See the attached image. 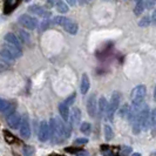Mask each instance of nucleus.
Returning a JSON list of instances; mask_svg holds the SVG:
<instances>
[{"label": "nucleus", "mask_w": 156, "mask_h": 156, "mask_svg": "<svg viewBox=\"0 0 156 156\" xmlns=\"http://www.w3.org/2000/svg\"><path fill=\"white\" fill-rule=\"evenodd\" d=\"M13 108H14V106L11 102L4 100V99H0V112L1 113H12V112H14Z\"/></svg>", "instance_id": "f3484780"}, {"label": "nucleus", "mask_w": 156, "mask_h": 156, "mask_svg": "<svg viewBox=\"0 0 156 156\" xmlns=\"http://www.w3.org/2000/svg\"><path fill=\"white\" fill-rule=\"evenodd\" d=\"M150 23H151L150 16H143L140 21H139V26H140V27H148L149 25H150Z\"/></svg>", "instance_id": "5701e85b"}, {"label": "nucleus", "mask_w": 156, "mask_h": 156, "mask_svg": "<svg viewBox=\"0 0 156 156\" xmlns=\"http://www.w3.org/2000/svg\"><path fill=\"white\" fill-rule=\"evenodd\" d=\"M87 1H89V0H79V4L80 5H85Z\"/></svg>", "instance_id": "f704fd0d"}, {"label": "nucleus", "mask_w": 156, "mask_h": 156, "mask_svg": "<svg viewBox=\"0 0 156 156\" xmlns=\"http://www.w3.org/2000/svg\"><path fill=\"white\" fill-rule=\"evenodd\" d=\"M53 23L54 25H59L61 26L65 31L67 33H69L72 35H75L79 31V27H78V23L73 20H70L68 18H65V16H55L53 19Z\"/></svg>", "instance_id": "7ed1b4c3"}, {"label": "nucleus", "mask_w": 156, "mask_h": 156, "mask_svg": "<svg viewBox=\"0 0 156 156\" xmlns=\"http://www.w3.org/2000/svg\"><path fill=\"white\" fill-rule=\"evenodd\" d=\"M114 137V132H113V128L110 126L106 125L105 126V139L106 141H112Z\"/></svg>", "instance_id": "412c9836"}, {"label": "nucleus", "mask_w": 156, "mask_h": 156, "mask_svg": "<svg viewBox=\"0 0 156 156\" xmlns=\"http://www.w3.org/2000/svg\"><path fill=\"white\" fill-rule=\"evenodd\" d=\"M147 93V88L144 85H139L134 88L130 94V99L132 102H143V99Z\"/></svg>", "instance_id": "0eeeda50"}, {"label": "nucleus", "mask_w": 156, "mask_h": 156, "mask_svg": "<svg viewBox=\"0 0 156 156\" xmlns=\"http://www.w3.org/2000/svg\"><path fill=\"white\" fill-rule=\"evenodd\" d=\"M69 121L72 126H78L81 121V110L78 107H74L69 114Z\"/></svg>", "instance_id": "ddd939ff"}, {"label": "nucleus", "mask_w": 156, "mask_h": 156, "mask_svg": "<svg viewBox=\"0 0 156 156\" xmlns=\"http://www.w3.org/2000/svg\"><path fill=\"white\" fill-rule=\"evenodd\" d=\"M76 156H89V153L86 151V150H81V151L76 153Z\"/></svg>", "instance_id": "2f4dec72"}, {"label": "nucleus", "mask_w": 156, "mask_h": 156, "mask_svg": "<svg viewBox=\"0 0 156 156\" xmlns=\"http://www.w3.org/2000/svg\"><path fill=\"white\" fill-rule=\"evenodd\" d=\"M4 40H5V42L11 44V45H14L16 47H20V48H21V45H23V42L20 41V39L18 38V35L14 34V33H7V34H5Z\"/></svg>", "instance_id": "4468645a"}, {"label": "nucleus", "mask_w": 156, "mask_h": 156, "mask_svg": "<svg viewBox=\"0 0 156 156\" xmlns=\"http://www.w3.org/2000/svg\"><path fill=\"white\" fill-rule=\"evenodd\" d=\"M89 87H90V81H89V78H88V75H87L86 73H83V74H82V76H81V87H80L81 93L87 94L88 93V90H89Z\"/></svg>", "instance_id": "dca6fc26"}, {"label": "nucleus", "mask_w": 156, "mask_h": 156, "mask_svg": "<svg viewBox=\"0 0 156 156\" xmlns=\"http://www.w3.org/2000/svg\"><path fill=\"white\" fill-rule=\"evenodd\" d=\"M90 130H92V126H90V123H88V122H83L81 125V127H80V132L86 134V135L90 134Z\"/></svg>", "instance_id": "4be33fe9"}, {"label": "nucleus", "mask_w": 156, "mask_h": 156, "mask_svg": "<svg viewBox=\"0 0 156 156\" xmlns=\"http://www.w3.org/2000/svg\"><path fill=\"white\" fill-rule=\"evenodd\" d=\"M107 108H108V102H107L105 96H101L100 100H99V105H98V110H99V113H100L101 116H105V115H106Z\"/></svg>", "instance_id": "a211bd4d"}, {"label": "nucleus", "mask_w": 156, "mask_h": 156, "mask_svg": "<svg viewBox=\"0 0 156 156\" xmlns=\"http://www.w3.org/2000/svg\"><path fill=\"white\" fill-rule=\"evenodd\" d=\"M56 11L59 12V13H62V14H65V13H67L68 11H69V8H68V5L67 4H65V1H62V0H58V2H56Z\"/></svg>", "instance_id": "6ab92c4d"}, {"label": "nucleus", "mask_w": 156, "mask_h": 156, "mask_svg": "<svg viewBox=\"0 0 156 156\" xmlns=\"http://www.w3.org/2000/svg\"><path fill=\"white\" fill-rule=\"evenodd\" d=\"M18 23H20L23 27H25L26 30H30V31L35 30L38 27V25H39L38 20L35 18L28 16V14H21L18 19Z\"/></svg>", "instance_id": "39448f33"}, {"label": "nucleus", "mask_w": 156, "mask_h": 156, "mask_svg": "<svg viewBox=\"0 0 156 156\" xmlns=\"http://www.w3.org/2000/svg\"><path fill=\"white\" fill-rule=\"evenodd\" d=\"M59 112H60V116H61V119H62L65 122H68L69 121V107L65 103V102H62V103H60L59 105Z\"/></svg>", "instance_id": "2eb2a0df"}, {"label": "nucleus", "mask_w": 156, "mask_h": 156, "mask_svg": "<svg viewBox=\"0 0 156 156\" xmlns=\"http://www.w3.org/2000/svg\"><path fill=\"white\" fill-rule=\"evenodd\" d=\"M47 2L51 5V6H54L56 5V2H58V0H47Z\"/></svg>", "instance_id": "473e14b6"}, {"label": "nucleus", "mask_w": 156, "mask_h": 156, "mask_svg": "<svg viewBox=\"0 0 156 156\" xmlns=\"http://www.w3.org/2000/svg\"><path fill=\"white\" fill-rule=\"evenodd\" d=\"M154 100L156 101V86H155V90H154Z\"/></svg>", "instance_id": "e433bc0d"}, {"label": "nucleus", "mask_w": 156, "mask_h": 156, "mask_svg": "<svg viewBox=\"0 0 156 156\" xmlns=\"http://www.w3.org/2000/svg\"><path fill=\"white\" fill-rule=\"evenodd\" d=\"M38 137L41 142H46L51 139V130H49V123L46 121H41L39 126Z\"/></svg>", "instance_id": "6e6552de"}, {"label": "nucleus", "mask_w": 156, "mask_h": 156, "mask_svg": "<svg viewBox=\"0 0 156 156\" xmlns=\"http://www.w3.org/2000/svg\"><path fill=\"white\" fill-rule=\"evenodd\" d=\"M132 156H141V154H140V153H134Z\"/></svg>", "instance_id": "c9c22d12"}, {"label": "nucleus", "mask_w": 156, "mask_h": 156, "mask_svg": "<svg viewBox=\"0 0 156 156\" xmlns=\"http://www.w3.org/2000/svg\"><path fill=\"white\" fill-rule=\"evenodd\" d=\"M128 113H129V106L126 105V106H123V107L121 108V110H120V117L128 116Z\"/></svg>", "instance_id": "bb28decb"}, {"label": "nucleus", "mask_w": 156, "mask_h": 156, "mask_svg": "<svg viewBox=\"0 0 156 156\" xmlns=\"http://www.w3.org/2000/svg\"><path fill=\"white\" fill-rule=\"evenodd\" d=\"M1 48L6 49V51H7L8 53L12 55L14 59H18V58H20V56L23 55V51H21V48H20V47H16V46H14V45L7 44V42L2 44Z\"/></svg>", "instance_id": "f8f14e48"}, {"label": "nucleus", "mask_w": 156, "mask_h": 156, "mask_svg": "<svg viewBox=\"0 0 156 156\" xmlns=\"http://www.w3.org/2000/svg\"><path fill=\"white\" fill-rule=\"evenodd\" d=\"M23 1H25V2H30L31 0H23Z\"/></svg>", "instance_id": "4c0bfd02"}, {"label": "nucleus", "mask_w": 156, "mask_h": 156, "mask_svg": "<svg viewBox=\"0 0 156 156\" xmlns=\"http://www.w3.org/2000/svg\"><path fill=\"white\" fill-rule=\"evenodd\" d=\"M87 112L88 115L90 117L96 116V112H98V102H96V95L92 94L88 100H87Z\"/></svg>", "instance_id": "9d476101"}, {"label": "nucleus", "mask_w": 156, "mask_h": 156, "mask_svg": "<svg viewBox=\"0 0 156 156\" xmlns=\"http://www.w3.org/2000/svg\"><path fill=\"white\" fill-rule=\"evenodd\" d=\"M149 123H150V126H153V127L156 126V108L150 114V121H149Z\"/></svg>", "instance_id": "cd10ccee"}, {"label": "nucleus", "mask_w": 156, "mask_h": 156, "mask_svg": "<svg viewBox=\"0 0 156 156\" xmlns=\"http://www.w3.org/2000/svg\"><path fill=\"white\" fill-rule=\"evenodd\" d=\"M74 143L78 144V146H80V144H86V143H88V139H86V137H80V139H76V140L74 141Z\"/></svg>", "instance_id": "c756f323"}, {"label": "nucleus", "mask_w": 156, "mask_h": 156, "mask_svg": "<svg viewBox=\"0 0 156 156\" xmlns=\"http://www.w3.org/2000/svg\"><path fill=\"white\" fill-rule=\"evenodd\" d=\"M19 132H20V136L25 140H28L31 137V125H30V119L27 114H23L21 116V123L19 127Z\"/></svg>", "instance_id": "423d86ee"}, {"label": "nucleus", "mask_w": 156, "mask_h": 156, "mask_svg": "<svg viewBox=\"0 0 156 156\" xmlns=\"http://www.w3.org/2000/svg\"><path fill=\"white\" fill-rule=\"evenodd\" d=\"M28 12L34 14V16H42L44 19H49L48 16H51V13L46 11V8H44L42 6L40 5H32L28 7Z\"/></svg>", "instance_id": "9b49d317"}, {"label": "nucleus", "mask_w": 156, "mask_h": 156, "mask_svg": "<svg viewBox=\"0 0 156 156\" xmlns=\"http://www.w3.org/2000/svg\"><path fill=\"white\" fill-rule=\"evenodd\" d=\"M130 153H132V147L123 146V147H121V150H120V156H129Z\"/></svg>", "instance_id": "a878e982"}, {"label": "nucleus", "mask_w": 156, "mask_h": 156, "mask_svg": "<svg viewBox=\"0 0 156 156\" xmlns=\"http://www.w3.org/2000/svg\"><path fill=\"white\" fill-rule=\"evenodd\" d=\"M75 99H76V93H73V94H70L69 96L65 100V103L68 106V107H70V106H73L74 105V101H75Z\"/></svg>", "instance_id": "393cba45"}, {"label": "nucleus", "mask_w": 156, "mask_h": 156, "mask_svg": "<svg viewBox=\"0 0 156 156\" xmlns=\"http://www.w3.org/2000/svg\"><path fill=\"white\" fill-rule=\"evenodd\" d=\"M7 125L12 128V129H18L21 123V115L18 114V112H12L9 113L7 116Z\"/></svg>", "instance_id": "1a4fd4ad"}, {"label": "nucleus", "mask_w": 156, "mask_h": 156, "mask_svg": "<svg viewBox=\"0 0 156 156\" xmlns=\"http://www.w3.org/2000/svg\"><path fill=\"white\" fill-rule=\"evenodd\" d=\"M150 121V113H149V107L147 105H144L142 107V109L140 110V113L137 114V116L135 117V120L133 121V133L134 134H140L142 130L147 129Z\"/></svg>", "instance_id": "f03ea898"}, {"label": "nucleus", "mask_w": 156, "mask_h": 156, "mask_svg": "<svg viewBox=\"0 0 156 156\" xmlns=\"http://www.w3.org/2000/svg\"><path fill=\"white\" fill-rule=\"evenodd\" d=\"M156 0H144V6L148 9H151V8L155 6Z\"/></svg>", "instance_id": "c85d7f7f"}, {"label": "nucleus", "mask_w": 156, "mask_h": 156, "mask_svg": "<svg viewBox=\"0 0 156 156\" xmlns=\"http://www.w3.org/2000/svg\"><path fill=\"white\" fill-rule=\"evenodd\" d=\"M120 102H121V93L120 92H114L112 94L110 101L108 102V108H107V113L105 115V119L107 121H113L114 115L117 112L119 107H120Z\"/></svg>", "instance_id": "20e7f679"}, {"label": "nucleus", "mask_w": 156, "mask_h": 156, "mask_svg": "<svg viewBox=\"0 0 156 156\" xmlns=\"http://www.w3.org/2000/svg\"><path fill=\"white\" fill-rule=\"evenodd\" d=\"M51 140L53 143H60L70 136V126L67 125L61 117H53L49 121Z\"/></svg>", "instance_id": "f257e3e1"}, {"label": "nucleus", "mask_w": 156, "mask_h": 156, "mask_svg": "<svg viewBox=\"0 0 156 156\" xmlns=\"http://www.w3.org/2000/svg\"><path fill=\"white\" fill-rule=\"evenodd\" d=\"M150 19H151V23H154V25H156V8L153 11V14L150 16Z\"/></svg>", "instance_id": "7c9ffc66"}, {"label": "nucleus", "mask_w": 156, "mask_h": 156, "mask_svg": "<svg viewBox=\"0 0 156 156\" xmlns=\"http://www.w3.org/2000/svg\"><path fill=\"white\" fill-rule=\"evenodd\" d=\"M18 38L20 39V41L21 42H23V44H27V42H30V38H28V35L25 33L23 31H18Z\"/></svg>", "instance_id": "b1692460"}, {"label": "nucleus", "mask_w": 156, "mask_h": 156, "mask_svg": "<svg viewBox=\"0 0 156 156\" xmlns=\"http://www.w3.org/2000/svg\"><path fill=\"white\" fill-rule=\"evenodd\" d=\"M66 2L70 5V6H74L75 5V2H76V0H66Z\"/></svg>", "instance_id": "72a5a7b5"}, {"label": "nucleus", "mask_w": 156, "mask_h": 156, "mask_svg": "<svg viewBox=\"0 0 156 156\" xmlns=\"http://www.w3.org/2000/svg\"><path fill=\"white\" fill-rule=\"evenodd\" d=\"M144 7H146L144 6V0H137L136 1V5H135V8H134V13L136 16H140V14H142Z\"/></svg>", "instance_id": "aec40b11"}]
</instances>
